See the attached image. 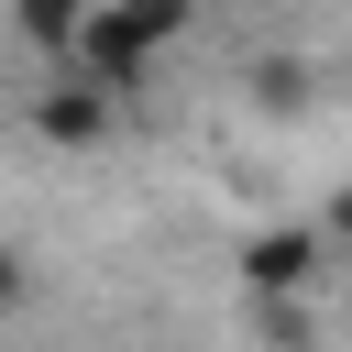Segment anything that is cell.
<instances>
[{
    "label": "cell",
    "mask_w": 352,
    "mask_h": 352,
    "mask_svg": "<svg viewBox=\"0 0 352 352\" xmlns=\"http://www.w3.org/2000/svg\"><path fill=\"white\" fill-rule=\"evenodd\" d=\"M187 22H198V0H99L88 11V44H77V77H99L110 99H132L143 66L165 44H187Z\"/></svg>",
    "instance_id": "6da1fadb"
},
{
    "label": "cell",
    "mask_w": 352,
    "mask_h": 352,
    "mask_svg": "<svg viewBox=\"0 0 352 352\" xmlns=\"http://www.w3.org/2000/svg\"><path fill=\"white\" fill-rule=\"evenodd\" d=\"M308 286H319V231H308V220H275V231L242 242V297H253V308L308 297Z\"/></svg>",
    "instance_id": "7a4b0ae2"
},
{
    "label": "cell",
    "mask_w": 352,
    "mask_h": 352,
    "mask_svg": "<svg viewBox=\"0 0 352 352\" xmlns=\"http://www.w3.org/2000/svg\"><path fill=\"white\" fill-rule=\"evenodd\" d=\"M110 110H121V99H110L99 77H77V88H44V99H33V132L66 143V154H88V143H110Z\"/></svg>",
    "instance_id": "3957f363"
},
{
    "label": "cell",
    "mask_w": 352,
    "mask_h": 352,
    "mask_svg": "<svg viewBox=\"0 0 352 352\" xmlns=\"http://www.w3.org/2000/svg\"><path fill=\"white\" fill-rule=\"evenodd\" d=\"M88 11H99V0H11V33H22L33 55H66V66H77V44H88Z\"/></svg>",
    "instance_id": "277c9868"
},
{
    "label": "cell",
    "mask_w": 352,
    "mask_h": 352,
    "mask_svg": "<svg viewBox=\"0 0 352 352\" xmlns=\"http://www.w3.org/2000/svg\"><path fill=\"white\" fill-rule=\"evenodd\" d=\"M242 88H253L264 110H308V66H297V55H253V77H242Z\"/></svg>",
    "instance_id": "5b68a950"
},
{
    "label": "cell",
    "mask_w": 352,
    "mask_h": 352,
    "mask_svg": "<svg viewBox=\"0 0 352 352\" xmlns=\"http://www.w3.org/2000/svg\"><path fill=\"white\" fill-rule=\"evenodd\" d=\"M11 297H22V253L0 242V308H11Z\"/></svg>",
    "instance_id": "8992f818"
},
{
    "label": "cell",
    "mask_w": 352,
    "mask_h": 352,
    "mask_svg": "<svg viewBox=\"0 0 352 352\" xmlns=\"http://www.w3.org/2000/svg\"><path fill=\"white\" fill-rule=\"evenodd\" d=\"M330 231H341V242H352V187H341V198H330Z\"/></svg>",
    "instance_id": "52a82bcc"
}]
</instances>
